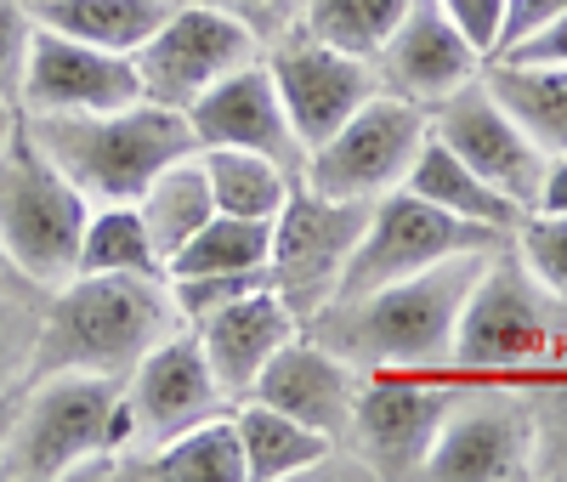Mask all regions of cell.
Segmentation results:
<instances>
[{
  "mask_svg": "<svg viewBox=\"0 0 567 482\" xmlns=\"http://www.w3.org/2000/svg\"><path fill=\"white\" fill-rule=\"evenodd\" d=\"M18 398H23V386H18V392H0V443H7V431H12V414H18Z\"/></svg>",
  "mask_w": 567,
  "mask_h": 482,
  "instance_id": "obj_40",
  "label": "cell"
},
{
  "mask_svg": "<svg viewBox=\"0 0 567 482\" xmlns=\"http://www.w3.org/2000/svg\"><path fill=\"white\" fill-rule=\"evenodd\" d=\"M256 58H261V34L245 18L205 7V0H176L165 23L131 52L142 96L176 114H187L216 80H227L233 69Z\"/></svg>",
  "mask_w": 567,
  "mask_h": 482,
  "instance_id": "obj_9",
  "label": "cell"
},
{
  "mask_svg": "<svg viewBox=\"0 0 567 482\" xmlns=\"http://www.w3.org/2000/svg\"><path fill=\"white\" fill-rule=\"evenodd\" d=\"M272 261V222H250V216H210L187 245L165 261V278H187V273H267Z\"/></svg>",
  "mask_w": 567,
  "mask_h": 482,
  "instance_id": "obj_28",
  "label": "cell"
},
{
  "mask_svg": "<svg viewBox=\"0 0 567 482\" xmlns=\"http://www.w3.org/2000/svg\"><path fill=\"white\" fill-rule=\"evenodd\" d=\"M74 273H136V278H165V261L148 238L136 205H91L80 233V261Z\"/></svg>",
  "mask_w": 567,
  "mask_h": 482,
  "instance_id": "obj_29",
  "label": "cell"
},
{
  "mask_svg": "<svg viewBox=\"0 0 567 482\" xmlns=\"http://www.w3.org/2000/svg\"><path fill=\"white\" fill-rule=\"evenodd\" d=\"M171 329H182V312L171 301L165 278H136V273H74L52 289L40 324H34V352L29 375L45 369H91L125 380L131 363L159 347Z\"/></svg>",
  "mask_w": 567,
  "mask_h": 482,
  "instance_id": "obj_2",
  "label": "cell"
},
{
  "mask_svg": "<svg viewBox=\"0 0 567 482\" xmlns=\"http://www.w3.org/2000/svg\"><path fill=\"white\" fill-rule=\"evenodd\" d=\"M374 74H381V91H398L409 103L432 109L449 91L483 74V52L454 29V18L437 0H409V12L374 52Z\"/></svg>",
  "mask_w": 567,
  "mask_h": 482,
  "instance_id": "obj_17",
  "label": "cell"
},
{
  "mask_svg": "<svg viewBox=\"0 0 567 482\" xmlns=\"http://www.w3.org/2000/svg\"><path fill=\"white\" fill-rule=\"evenodd\" d=\"M85 216L91 205L80 199V187L18 125V136L0 154V256L12 261V273L29 289H45V296L69 284L80 261Z\"/></svg>",
  "mask_w": 567,
  "mask_h": 482,
  "instance_id": "obj_6",
  "label": "cell"
},
{
  "mask_svg": "<svg viewBox=\"0 0 567 482\" xmlns=\"http://www.w3.org/2000/svg\"><path fill=\"white\" fill-rule=\"evenodd\" d=\"M205 7H221V12H233V18H245V23L261 34V23H278L284 12L296 7V0H205Z\"/></svg>",
  "mask_w": 567,
  "mask_h": 482,
  "instance_id": "obj_38",
  "label": "cell"
},
{
  "mask_svg": "<svg viewBox=\"0 0 567 482\" xmlns=\"http://www.w3.org/2000/svg\"><path fill=\"white\" fill-rule=\"evenodd\" d=\"M403 187L420 193V199H432V205H443L449 216L477 222V227H494V233H505V238L523 227V216H528L516 199H505L494 182H483L477 171H471L454 148H443L432 131H425V142H420V154H414Z\"/></svg>",
  "mask_w": 567,
  "mask_h": 482,
  "instance_id": "obj_21",
  "label": "cell"
},
{
  "mask_svg": "<svg viewBox=\"0 0 567 482\" xmlns=\"http://www.w3.org/2000/svg\"><path fill=\"white\" fill-rule=\"evenodd\" d=\"M23 7L40 29H58V34H74L85 45L131 58L165 23V12L176 0H23Z\"/></svg>",
  "mask_w": 567,
  "mask_h": 482,
  "instance_id": "obj_25",
  "label": "cell"
},
{
  "mask_svg": "<svg viewBox=\"0 0 567 482\" xmlns=\"http://www.w3.org/2000/svg\"><path fill=\"white\" fill-rule=\"evenodd\" d=\"M23 136L80 187L85 205H136L171 160L199 148L187 114L148 96L109 114H23Z\"/></svg>",
  "mask_w": 567,
  "mask_h": 482,
  "instance_id": "obj_3",
  "label": "cell"
},
{
  "mask_svg": "<svg viewBox=\"0 0 567 482\" xmlns=\"http://www.w3.org/2000/svg\"><path fill=\"white\" fill-rule=\"evenodd\" d=\"M358 386H363V369H352L347 358H336L323 341L301 329L290 347H278V358L261 369V380L250 386V398L296 414L301 425L323 431V438H347V420H352V403H358Z\"/></svg>",
  "mask_w": 567,
  "mask_h": 482,
  "instance_id": "obj_20",
  "label": "cell"
},
{
  "mask_svg": "<svg viewBox=\"0 0 567 482\" xmlns=\"http://www.w3.org/2000/svg\"><path fill=\"white\" fill-rule=\"evenodd\" d=\"M233 431H239V449H245V476L250 482H284V476H307L318 471L329 454H336V438L301 425L296 414H284L261 398H239L227 403Z\"/></svg>",
  "mask_w": 567,
  "mask_h": 482,
  "instance_id": "obj_22",
  "label": "cell"
},
{
  "mask_svg": "<svg viewBox=\"0 0 567 482\" xmlns=\"http://www.w3.org/2000/svg\"><path fill=\"white\" fill-rule=\"evenodd\" d=\"M534 211H539V216H567V154H550V160H545Z\"/></svg>",
  "mask_w": 567,
  "mask_h": 482,
  "instance_id": "obj_37",
  "label": "cell"
},
{
  "mask_svg": "<svg viewBox=\"0 0 567 482\" xmlns=\"http://www.w3.org/2000/svg\"><path fill=\"white\" fill-rule=\"evenodd\" d=\"M205 176H210V199L221 216H250V222H272L284 211V199L296 193L301 171L278 165L256 148H199Z\"/></svg>",
  "mask_w": 567,
  "mask_h": 482,
  "instance_id": "obj_27",
  "label": "cell"
},
{
  "mask_svg": "<svg viewBox=\"0 0 567 482\" xmlns=\"http://www.w3.org/2000/svg\"><path fill=\"white\" fill-rule=\"evenodd\" d=\"M511 250L523 256V267L550 289L556 301H567V216H539V211H528L523 227L511 233Z\"/></svg>",
  "mask_w": 567,
  "mask_h": 482,
  "instance_id": "obj_31",
  "label": "cell"
},
{
  "mask_svg": "<svg viewBox=\"0 0 567 482\" xmlns=\"http://www.w3.org/2000/svg\"><path fill=\"white\" fill-rule=\"evenodd\" d=\"M483 85L494 103L523 125V136L550 160L567 154V63H523V58H488Z\"/></svg>",
  "mask_w": 567,
  "mask_h": 482,
  "instance_id": "obj_23",
  "label": "cell"
},
{
  "mask_svg": "<svg viewBox=\"0 0 567 482\" xmlns=\"http://www.w3.org/2000/svg\"><path fill=\"white\" fill-rule=\"evenodd\" d=\"M18 307V289L0 284V392H18L29 380V352H34V324Z\"/></svg>",
  "mask_w": 567,
  "mask_h": 482,
  "instance_id": "obj_32",
  "label": "cell"
},
{
  "mask_svg": "<svg viewBox=\"0 0 567 482\" xmlns=\"http://www.w3.org/2000/svg\"><path fill=\"white\" fill-rule=\"evenodd\" d=\"M267 74L284 96V114H290V131L301 142V160H307V148H318L323 136H336L381 91V74H374L369 58L336 52V45H323L312 34L284 40L267 58Z\"/></svg>",
  "mask_w": 567,
  "mask_h": 482,
  "instance_id": "obj_15",
  "label": "cell"
},
{
  "mask_svg": "<svg viewBox=\"0 0 567 482\" xmlns=\"http://www.w3.org/2000/svg\"><path fill=\"white\" fill-rule=\"evenodd\" d=\"M511 245L505 233L494 227H477V222H460L449 216L443 205L420 199L409 187H392L369 205V222L358 233V245L347 256V273L336 284L329 301H347V296H369L381 284H398L409 273H425L449 256H465V250H499Z\"/></svg>",
  "mask_w": 567,
  "mask_h": 482,
  "instance_id": "obj_7",
  "label": "cell"
},
{
  "mask_svg": "<svg viewBox=\"0 0 567 482\" xmlns=\"http://www.w3.org/2000/svg\"><path fill=\"white\" fill-rule=\"evenodd\" d=\"M114 471L125 476H165V482H245V449H239V431H233V414H210L199 425L176 431L171 443L148 449V454H131L114 460Z\"/></svg>",
  "mask_w": 567,
  "mask_h": 482,
  "instance_id": "obj_24",
  "label": "cell"
},
{
  "mask_svg": "<svg viewBox=\"0 0 567 482\" xmlns=\"http://www.w3.org/2000/svg\"><path fill=\"white\" fill-rule=\"evenodd\" d=\"M125 454V380L91 369H45L23 380L12 431L0 443V476L52 482Z\"/></svg>",
  "mask_w": 567,
  "mask_h": 482,
  "instance_id": "obj_4",
  "label": "cell"
},
{
  "mask_svg": "<svg viewBox=\"0 0 567 482\" xmlns=\"http://www.w3.org/2000/svg\"><path fill=\"white\" fill-rule=\"evenodd\" d=\"M488 261H494V250L449 256L425 273L369 289V296L329 301L301 329L312 341H323L336 358H347L352 369H432V375H443L454 358L460 307Z\"/></svg>",
  "mask_w": 567,
  "mask_h": 482,
  "instance_id": "obj_1",
  "label": "cell"
},
{
  "mask_svg": "<svg viewBox=\"0 0 567 482\" xmlns=\"http://www.w3.org/2000/svg\"><path fill=\"white\" fill-rule=\"evenodd\" d=\"M561 12H567V0H505V23H499V45H494V52H505V45L539 34V29L556 23Z\"/></svg>",
  "mask_w": 567,
  "mask_h": 482,
  "instance_id": "obj_35",
  "label": "cell"
},
{
  "mask_svg": "<svg viewBox=\"0 0 567 482\" xmlns=\"http://www.w3.org/2000/svg\"><path fill=\"white\" fill-rule=\"evenodd\" d=\"M221 409H227V398H221V386L210 380L199 335L187 324L171 329L165 341L148 347L125 375V460L171 443L176 431L199 425V420H210Z\"/></svg>",
  "mask_w": 567,
  "mask_h": 482,
  "instance_id": "obj_13",
  "label": "cell"
},
{
  "mask_svg": "<svg viewBox=\"0 0 567 482\" xmlns=\"http://www.w3.org/2000/svg\"><path fill=\"white\" fill-rule=\"evenodd\" d=\"M136 96L142 80L125 52H103V45L34 23L18 80V114H109L136 103Z\"/></svg>",
  "mask_w": 567,
  "mask_h": 482,
  "instance_id": "obj_14",
  "label": "cell"
},
{
  "mask_svg": "<svg viewBox=\"0 0 567 482\" xmlns=\"http://www.w3.org/2000/svg\"><path fill=\"white\" fill-rule=\"evenodd\" d=\"M425 120H432V136L443 142V148H454L483 182H494L505 199L534 211V193H539V176H545V154L523 136V125L494 103V91L483 85V74L465 80L460 91H449L443 103H432Z\"/></svg>",
  "mask_w": 567,
  "mask_h": 482,
  "instance_id": "obj_16",
  "label": "cell"
},
{
  "mask_svg": "<svg viewBox=\"0 0 567 482\" xmlns=\"http://www.w3.org/2000/svg\"><path fill=\"white\" fill-rule=\"evenodd\" d=\"M369 222V205L352 199H323L307 182H296V193L284 199V211L272 216V261L267 278L284 301L301 312V324L329 307L336 284L347 273V256L358 245V233Z\"/></svg>",
  "mask_w": 567,
  "mask_h": 482,
  "instance_id": "obj_12",
  "label": "cell"
},
{
  "mask_svg": "<svg viewBox=\"0 0 567 482\" xmlns=\"http://www.w3.org/2000/svg\"><path fill=\"white\" fill-rule=\"evenodd\" d=\"M0 284H7V289H29V284L12 273V261H7V256H0Z\"/></svg>",
  "mask_w": 567,
  "mask_h": 482,
  "instance_id": "obj_41",
  "label": "cell"
},
{
  "mask_svg": "<svg viewBox=\"0 0 567 482\" xmlns=\"http://www.w3.org/2000/svg\"><path fill=\"white\" fill-rule=\"evenodd\" d=\"M187 125H194L199 148H256L278 165L301 171V142H296L290 114H284V96L267 74V58L216 80L199 103L187 109Z\"/></svg>",
  "mask_w": 567,
  "mask_h": 482,
  "instance_id": "obj_19",
  "label": "cell"
},
{
  "mask_svg": "<svg viewBox=\"0 0 567 482\" xmlns=\"http://www.w3.org/2000/svg\"><path fill=\"white\" fill-rule=\"evenodd\" d=\"M460 386L432 369H363L347 443L363 476H420Z\"/></svg>",
  "mask_w": 567,
  "mask_h": 482,
  "instance_id": "obj_10",
  "label": "cell"
},
{
  "mask_svg": "<svg viewBox=\"0 0 567 482\" xmlns=\"http://www.w3.org/2000/svg\"><path fill=\"white\" fill-rule=\"evenodd\" d=\"M187 329L199 335V352L210 363V380L221 386V398L239 403V398H250L261 369L278 358V347H290L301 335V312L284 301L272 284H256L239 301L216 307L210 318L187 324Z\"/></svg>",
  "mask_w": 567,
  "mask_h": 482,
  "instance_id": "obj_18",
  "label": "cell"
},
{
  "mask_svg": "<svg viewBox=\"0 0 567 482\" xmlns=\"http://www.w3.org/2000/svg\"><path fill=\"white\" fill-rule=\"evenodd\" d=\"M18 125H23L18 103H12V96H0V154H7V142L18 136Z\"/></svg>",
  "mask_w": 567,
  "mask_h": 482,
  "instance_id": "obj_39",
  "label": "cell"
},
{
  "mask_svg": "<svg viewBox=\"0 0 567 482\" xmlns=\"http://www.w3.org/2000/svg\"><path fill=\"white\" fill-rule=\"evenodd\" d=\"M425 131H432V120H425L420 103H409L398 91H374L336 136H323L318 148H307L301 182L312 193H323V199L374 205L381 193L403 187Z\"/></svg>",
  "mask_w": 567,
  "mask_h": 482,
  "instance_id": "obj_8",
  "label": "cell"
},
{
  "mask_svg": "<svg viewBox=\"0 0 567 482\" xmlns=\"http://www.w3.org/2000/svg\"><path fill=\"white\" fill-rule=\"evenodd\" d=\"M561 335H567V301H556L523 267V256L505 245L494 250V261L483 267V278L471 284L460 307L449 369L465 380H516L534 375Z\"/></svg>",
  "mask_w": 567,
  "mask_h": 482,
  "instance_id": "obj_5",
  "label": "cell"
},
{
  "mask_svg": "<svg viewBox=\"0 0 567 482\" xmlns=\"http://www.w3.org/2000/svg\"><path fill=\"white\" fill-rule=\"evenodd\" d=\"M494 58H523V63H567V12H561L556 23H545L539 34H528V40L505 45V52H494Z\"/></svg>",
  "mask_w": 567,
  "mask_h": 482,
  "instance_id": "obj_36",
  "label": "cell"
},
{
  "mask_svg": "<svg viewBox=\"0 0 567 482\" xmlns=\"http://www.w3.org/2000/svg\"><path fill=\"white\" fill-rule=\"evenodd\" d=\"M403 12H409V0H301L312 40L336 45V52H352V58H369V63Z\"/></svg>",
  "mask_w": 567,
  "mask_h": 482,
  "instance_id": "obj_30",
  "label": "cell"
},
{
  "mask_svg": "<svg viewBox=\"0 0 567 482\" xmlns=\"http://www.w3.org/2000/svg\"><path fill=\"white\" fill-rule=\"evenodd\" d=\"M534 471V403L505 380L460 386L420 476L437 482H511Z\"/></svg>",
  "mask_w": 567,
  "mask_h": 482,
  "instance_id": "obj_11",
  "label": "cell"
},
{
  "mask_svg": "<svg viewBox=\"0 0 567 482\" xmlns=\"http://www.w3.org/2000/svg\"><path fill=\"white\" fill-rule=\"evenodd\" d=\"M29 34H34V18L23 0H0V96H12V103H18V80L29 58Z\"/></svg>",
  "mask_w": 567,
  "mask_h": 482,
  "instance_id": "obj_33",
  "label": "cell"
},
{
  "mask_svg": "<svg viewBox=\"0 0 567 482\" xmlns=\"http://www.w3.org/2000/svg\"><path fill=\"white\" fill-rule=\"evenodd\" d=\"M136 211H142V222H148V238H154L159 261H171V256L187 245V238H194V233L216 216L210 176H205L199 148H194V154H182V160H171L148 187H142Z\"/></svg>",
  "mask_w": 567,
  "mask_h": 482,
  "instance_id": "obj_26",
  "label": "cell"
},
{
  "mask_svg": "<svg viewBox=\"0 0 567 482\" xmlns=\"http://www.w3.org/2000/svg\"><path fill=\"white\" fill-rule=\"evenodd\" d=\"M437 7L454 18V29L477 45L483 63L494 58V45H499V23H505V0H437Z\"/></svg>",
  "mask_w": 567,
  "mask_h": 482,
  "instance_id": "obj_34",
  "label": "cell"
}]
</instances>
